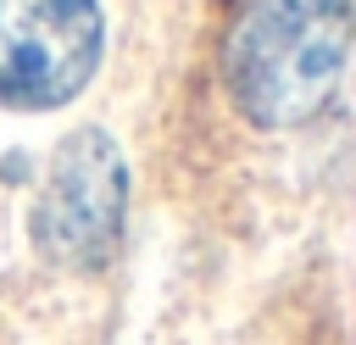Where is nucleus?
Wrapping results in <instances>:
<instances>
[{
  "label": "nucleus",
  "instance_id": "obj_2",
  "mask_svg": "<svg viewBox=\"0 0 356 345\" xmlns=\"http://www.w3.org/2000/svg\"><path fill=\"white\" fill-rule=\"evenodd\" d=\"M122 223H128V161L122 145L100 128L83 122L72 128L39 178L33 195V250L50 267L67 273H95L117 256L122 245Z\"/></svg>",
  "mask_w": 356,
  "mask_h": 345
},
{
  "label": "nucleus",
  "instance_id": "obj_1",
  "mask_svg": "<svg viewBox=\"0 0 356 345\" xmlns=\"http://www.w3.org/2000/svg\"><path fill=\"white\" fill-rule=\"evenodd\" d=\"M345 61L350 0H245L222 45V83L245 122L300 128L334 106Z\"/></svg>",
  "mask_w": 356,
  "mask_h": 345
},
{
  "label": "nucleus",
  "instance_id": "obj_3",
  "mask_svg": "<svg viewBox=\"0 0 356 345\" xmlns=\"http://www.w3.org/2000/svg\"><path fill=\"white\" fill-rule=\"evenodd\" d=\"M100 56V0H0V106L56 111L89 89Z\"/></svg>",
  "mask_w": 356,
  "mask_h": 345
}]
</instances>
